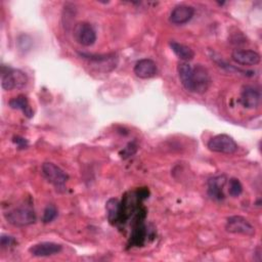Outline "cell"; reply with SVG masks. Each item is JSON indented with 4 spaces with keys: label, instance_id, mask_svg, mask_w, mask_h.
<instances>
[{
    "label": "cell",
    "instance_id": "19",
    "mask_svg": "<svg viewBox=\"0 0 262 262\" xmlns=\"http://www.w3.org/2000/svg\"><path fill=\"white\" fill-rule=\"evenodd\" d=\"M57 216V210L55 208V206L53 205H48L43 213V217H42V221L44 223H49L52 220L55 219V217Z\"/></svg>",
    "mask_w": 262,
    "mask_h": 262
},
{
    "label": "cell",
    "instance_id": "20",
    "mask_svg": "<svg viewBox=\"0 0 262 262\" xmlns=\"http://www.w3.org/2000/svg\"><path fill=\"white\" fill-rule=\"evenodd\" d=\"M136 149H137V146L132 142V143H129L123 150L120 151V156L123 158V159H127L129 158L130 156L134 155L136 152Z\"/></svg>",
    "mask_w": 262,
    "mask_h": 262
},
{
    "label": "cell",
    "instance_id": "10",
    "mask_svg": "<svg viewBox=\"0 0 262 262\" xmlns=\"http://www.w3.org/2000/svg\"><path fill=\"white\" fill-rule=\"evenodd\" d=\"M194 14V9L190 5L180 4L174 7L170 13V21L174 25H184L188 23Z\"/></svg>",
    "mask_w": 262,
    "mask_h": 262
},
{
    "label": "cell",
    "instance_id": "5",
    "mask_svg": "<svg viewBox=\"0 0 262 262\" xmlns=\"http://www.w3.org/2000/svg\"><path fill=\"white\" fill-rule=\"evenodd\" d=\"M73 36L77 43L82 46H91L96 41V33L93 27L86 21L78 23L74 26Z\"/></svg>",
    "mask_w": 262,
    "mask_h": 262
},
{
    "label": "cell",
    "instance_id": "2",
    "mask_svg": "<svg viewBox=\"0 0 262 262\" xmlns=\"http://www.w3.org/2000/svg\"><path fill=\"white\" fill-rule=\"evenodd\" d=\"M41 169L44 178L56 189L60 190L64 188V185L69 179V175L62 169L51 162H45Z\"/></svg>",
    "mask_w": 262,
    "mask_h": 262
},
{
    "label": "cell",
    "instance_id": "21",
    "mask_svg": "<svg viewBox=\"0 0 262 262\" xmlns=\"http://www.w3.org/2000/svg\"><path fill=\"white\" fill-rule=\"evenodd\" d=\"M15 243H16L15 239L12 236L8 235V234H2L1 237H0V245H1L2 248H6V247H9V246H12Z\"/></svg>",
    "mask_w": 262,
    "mask_h": 262
},
{
    "label": "cell",
    "instance_id": "7",
    "mask_svg": "<svg viewBox=\"0 0 262 262\" xmlns=\"http://www.w3.org/2000/svg\"><path fill=\"white\" fill-rule=\"evenodd\" d=\"M225 228L228 232L231 233H238L248 236L255 234L254 226L242 216H231L227 218Z\"/></svg>",
    "mask_w": 262,
    "mask_h": 262
},
{
    "label": "cell",
    "instance_id": "12",
    "mask_svg": "<svg viewBox=\"0 0 262 262\" xmlns=\"http://www.w3.org/2000/svg\"><path fill=\"white\" fill-rule=\"evenodd\" d=\"M261 99L260 91L253 86H246L241 93V103L247 108H255Z\"/></svg>",
    "mask_w": 262,
    "mask_h": 262
},
{
    "label": "cell",
    "instance_id": "17",
    "mask_svg": "<svg viewBox=\"0 0 262 262\" xmlns=\"http://www.w3.org/2000/svg\"><path fill=\"white\" fill-rule=\"evenodd\" d=\"M9 105L12 108H16V110H21L24 112V114L28 117L31 118L33 116V111L29 104V101L27 99V97L25 95H18L14 98H12L9 101Z\"/></svg>",
    "mask_w": 262,
    "mask_h": 262
},
{
    "label": "cell",
    "instance_id": "18",
    "mask_svg": "<svg viewBox=\"0 0 262 262\" xmlns=\"http://www.w3.org/2000/svg\"><path fill=\"white\" fill-rule=\"evenodd\" d=\"M228 192L231 196L236 198L243 192V185L237 178H230L228 181Z\"/></svg>",
    "mask_w": 262,
    "mask_h": 262
},
{
    "label": "cell",
    "instance_id": "13",
    "mask_svg": "<svg viewBox=\"0 0 262 262\" xmlns=\"http://www.w3.org/2000/svg\"><path fill=\"white\" fill-rule=\"evenodd\" d=\"M226 183V178L224 175L216 176L213 178H210L208 181V193L211 198L215 200H223L224 199V192L223 188Z\"/></svg>",
    "mask_w": 262,
    "mask_h": 262
},
{
    "label": "cell",
    "instance_id": "11",
    "mask_svg": "<svg viewBox=\"0 0 262 262\" xmlns=\"http://www.w3.org/2000/svg\"><path fill=\"white\" fill-rule=\"evenodd\" d=\"M158 68L156 62L150 58L139 59L134 66V74L141 79H149L156 76Z\"/></svg>",
    "mask_w": 262,
    "mask_h": 262
},
{
    "label": "cell",
    "instance_id": "15",
    "mask_svg": "<svg viewBox=\"0 0 262 262\" xmlns=\"http://www.w3.org/2000/svg\"><path fill=\"white\" fill-rule=\"evenodd\" d=\"M170 47L172 49V51L182 60V61H188L191 60L194 57V51L181 43H178L176 41H171L170 42Z\"/></svg>",
    "mask_w": 262,
    "mask_h": 262
},
{
    "label": "cell",
    "instance_id": "16",
    "mask_svg": "<svg viewBox=\"0 0 262 262\" xmlns=\"http://www.w3.org/2000/svg\"><path fill=\"white\" fill-rule=\"evenodd\" d=\"M105 210L111 224H116L120 221V202L117 199H110L105 204Z\"/></svg>",
    "mask_w": 262,
    "mask_h": 262
},
{
    "label": "cell",
    "instance_id": "8",
    "mask_svg": "<svg viewBox=\"0 0 262 262\" xmlns=\"http://www.w3.org/2000/svg\"><path fill=\"white\" fill-rule=\"evenodd\" d=\"M62 250L61 245L53 242H42L30 247L29 252L35 257H48L58 254Z\"/></svg>",
    "mask_w": 262,
    "mask_h": 262
},
{
    "label": "cell",
    "instance_id": "9",
    "mask_svg": "<svg viewBox=\"0 0 262 262\" xmlns=\"http://www.w3.org/2000/svg\"><path fill=\"white\" fill-rule=\"evenodd\" d=\"M231 58L234 62L242 66H255L261 60V56L258 52L246 49L233 50L231 53Z\"/></svg>",
    "mask_w": 262,
    "mask_h": 262
},
{
    "label": "cell",
    "instance_id": "1",
    "mask_svg": "<svg viewBox=\"0 0 262 262\" xmlns=\"http://www.w3.org/2000/svg\"><path fill=\"white\" fill-rule=\"evenodd\" d=\"M6 221L16 227H24L35 223L36 214L30 208L19 207L12 209L4 214Z\"/></svg>",
    "mask_w": 262,
    "mask_h": 262
},
{
    "label": "cell",
    "instance_id": "22",
    "mask_svg": "<svg viewBox=\"0 0 262 262\" xmlns=\"http://www.w3.org/2000/svg\"><path fill=\"white\" fill-rule=\"evenodd\" d=\"M13 142L16 143L17 146H19L20 148H24V147H26L28 145V141L25 138H21V137H18V136L13 138Z\"/></svg>",
    "mask_w": 262,
    "mask_h": 262
},
{
    "label": "cell",
    "instance_id": "14",
    "mask_svg": "<svg viewBox=\"0 0 262 262\" xmlns=\"http://www.w3.org/2000/svg\"><path fill=\"white\" fill-rule=\"evenodd\" d=\"M177 72L183 87L192 92V67L186 61H180L177 66Z\"/></svg>",
    "mask_w": 262,
    "mask_h": 262
},
{
    "label": "cell",
    "instance_id": "3",
    "mask_svg": "<svg viewBox=\"0 0 262 262\" xmlns=\"http://www.w3.org/2000/svg\"><path fill=\"white\" fill-rule=\"evenodd\" d=\"M28 82L27 75L20 70L8 68L7 71L2 68L1 85L4 90H12L15 88H23Z\"/></svg>",
    "mask_w": 262,
    "mask_h": 262
},
{
    "label": "cell",
    "instance_id": "4",
    "mask_svg": "<svg viewBox=\"0 0 262 262\" xmlns=\"http://www.w3.org/2000/svg\"><path fill=\"white\" fill-rule=\"evenodd\" d=\"M208 148L214 152L230 155L236 151L237 144L234 139L227 134H218L209 139Z\"/></svg>",
    "mask_w": 262,
    "mask_h": 262
},
{
    "label": "cell",
    "instance_id": "6",
    "mask_svg": "<svg viewBox=\"0 0 262 262\" xmlns=\"http://www.w3.org/2000/svg\"><path fill=\"white\" fill-rule=\"evenodd\" d=\"M211 84V77L208 70L202 64L192 67V92L204 93Z\"/></svg>",
    "mask_w": 262,
    "mask_h": 262
}]
</instances>
